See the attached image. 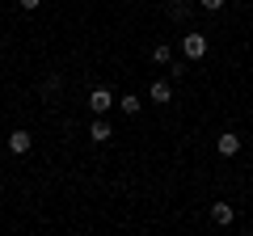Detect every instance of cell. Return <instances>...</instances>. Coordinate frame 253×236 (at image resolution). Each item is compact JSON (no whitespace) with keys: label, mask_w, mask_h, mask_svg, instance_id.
Returning a JSON list of instances; mask_svg holds the SVG:
<instances>
[{"label":"cell","mask_w":253,"mask_h":236,"mask_svg":"<svg viewBox=\"0 0 253 236\" xmlns=\"http://www.w3.org/2000/svg\"><path fill=\"white\" fill-rule=\"evenodd\" d=\"M181 51H186V59H203V55H207V34H199V30L186 34L181 38Z\"/></svg>","instance_id":"obj_1"},{"label":"cell","mask_w":253,"mask_h":236,"mask_svg":"<svg viewBox=\"0 0 253 236\" xmlns=\"http://www.w3.org/2000/svg\"><path fill=\"white\" fill-rule=\"evenodd\" d=\"M30 144H34V135H30V131H21V127L9 131V152H13V156H26Z\"/></svg>","instance_id":"obj_2"},{"label":"cell","mask_w":253,"mask_h":236,"mask_svg":"<svg viewBox=\"0 0 253 236\" xmlns=\"http://www.w3.org/2000/svg\"><path fill=\"white\" fill-rule=\"evenodd\" d=\"M215 148H219V156H236L241 152V135H236V131H224V135L215 139Z\"/></svg>","instance_id":"obj_3"},{"label":"cell","mask_w":253,"mask_h":236,"mask_svg":"<svg viewBox=\"0 0 253 236\" xmlns=\"http://www.w3.org/2000/svg\"><path fill=\"white\" fill-rule=\"evenodd\" d=\"M110 106H114V97H110V89H93V93H89V110H93V114H106Z\"/></svg>","instance_id":"obj_4"},{"label":"cell","mask_w":253,"mask_h":236,"mask_svg":"<svg viewBox=\"0 0 253 236\" xmlns=\"http://www.w3.org/2000/svg\"><path fill=\"white\" fill-rule=\"evenodd\" d=\"M211 224L228 228V224H232V207H228V202H215V207H211Z\"/></svg>","instance_id":"obj_5"},{"label":"cell","mask_w":253,"mask_h":236,"mask_svg":"<svg viewBox=\"0 0 253 236\" xmlns=\"http://www.w3.org/2000/svg\"><path fill=\"white\" fill-rule=\"evenodd\" d=\"M89 139H93V144H106V139H110V122L101 114H97V122L89 127Z\"/></svg>","instance_id":"obj_6"},{"label":"cell","mask_w":253,"mask_h":236,"mask_svg":"<svg viewBox=\"0 0 253 236\" xmlns=\"http://www.w3.org/2000/svg\"><path fill=\"white\" fill-rule=\"evenodd\" d=\"M148 97H152V101H161V106H165V101L173 97V84H169V80H156L152 89H148Z\"/></svg>","instance_id":"obj_7"},{"label":"cell","mask_w":253,"mask_h":236,"mask_svg":"<svg viewBox=\"0 0 253 236\" xmlns=\"http://www.w3.org/2000/svg\"><path fill=\"white\" fill-rule=\"evenodd\" d=\"M165 13H169V21H186L190 17V4H186V0H169V9H165Z\"/></svg>","instance_id":"obj_8"},{"label":"cell","mask_w":253,"mask_h":236,"mask_svg":"<svg viewBox=\"0 0 253 236\" xmlns=\"http://www.w3.org/2000/svg\"><path fill=\"white\" fill-rule=\"evenodd\" d=\"M59 89H63L59 76H46V80H42V101H55V97H59Z\"/></svg>","instance_id":"obj_9"},{"label":"cell","mask_w":253,"mask_h":236,"mask_svg":"<svg viewBox=\"0 0 253 236\" xmlns=\"http://www.w3.org/2000/svg\"><path fill=\"white\" fill-rule=\"evenodd\" d=\"M118 106H123V114H139V110H144V101H139L135 93H126V97L118 101Z\"/></svg>","instance_id":"obj_10"},{"label":"cell","mask_w":253,"mask_h":236,"mask_svg":"<svg viewBox=\"0 0 253 236\" xmlns=\"http://www.w3.org/2000/svg\"><path fill=\"white\" fill-rule=\"evenodd\" d=\"M169 59H173V51H169V46H152V64H169Z\"/></svg>","instance_id":"obj_11"},{"label":"cell","mask_w":253,"mask_h":236,"mask_svg":"<svg viewBox=\"0 0 253 236\" xmlns=\"http://www.w3.org/2000/svg\"><path fill=\"white\" fill-rule=\"evenodd\" d=\"M199 4H203L207 13H219V9H224V0H199Z\"/></svg>","instance_id":"obj_12"},{"label":"cell","mask_w":253,"mask_h":236,"mask_svg":"<svg viewBox=\"0 0 253 236\" xmlns=\"http://www.w3.org/2000/svg\"><path fill=\"white\" fill-rule=\"evenodd\" d=\"M17 4H21V9H26V13H34V9H42V0H17Z\"/></svg>","instance_id":"obj_13"}]
</instances>
